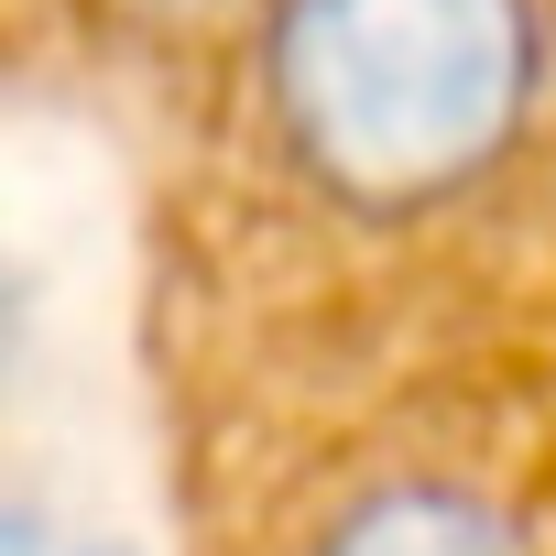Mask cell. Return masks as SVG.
<instances>
[{
    "instance_id": "7a4b0ae2",
    "label": "cell",
    "mask_w": 556,
    "mask_h": 556,
    "mask_svg": "<svg viewBox=\"0 0 556 556\" xmlns=\"http://www.w3.org/2000/svg\"><path fill=\"white\" fill-rule=\"evenodd\" d=\"M306 556H534V545L513 534L502 502H480V491H458V480H382V491H361Z\"/></svg>"
},
{
    "instance_id": "3957f363",
    "label": "cell",
    "mask_w": 556,
    "mask_h": 556,
    "mask_svg": "<svg viewBox=\"0 0 556 556\" xmlns=\"http://www.w3.org/2000/svg\"><path fill=\"white\" fill-rule=\"evenodd\" d=\"M110 12H131V23H207V12H229V0H110Z\"/></svg>"
},
{
    "instance_id": "6da1fadb",
    "label": "cell",
    "mask_w": 556,
    "mask_h": 556,
    "mask_svg": "<svg viewBox=\"0 0 556 556\" xmlns=\"http://www.w3.org/2000/svg\"><path fill=\"white\" fill-rule=\"evenodd\" d=\"M545 99L534 0H273L262 110L350 218H426L513 164Z\"/></svg>"
}]
</instances>
